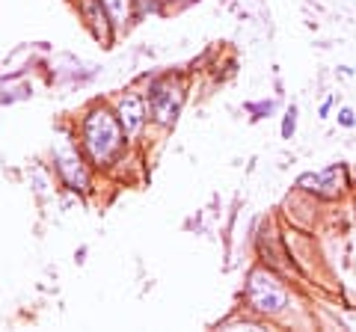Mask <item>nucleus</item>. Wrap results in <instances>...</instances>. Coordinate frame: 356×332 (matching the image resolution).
<instances>
[{
	"mask_svg": "<svg viewBox=\"0 0 356 332\" xmlns=\"http://www.w3.org/2000/svg\"><path fill=\"white\" fill-rule=\"evenodd\" d=\"M294 122H297V107H288L285 122H282V137H291L294 134Z\"/></svg>",
	"mask_w": 356,
	"mask_h": 332,
	"instance_id": "obj_8",
	"label": "nucleus"
},
{
	"mask_svg": "<svg viewBox=\"0 0 356 332\" xmlns=\"http://www.w3.org/2000/svg\"><path fill=\"white\" fill-rule=\"evenodd\" d=\"M250 113H270V104H250Z\"/></svg>",
	"mask_w": 356,
	"mask_h": 332,
	"instance_id": "obj_10",
	"label": "nucleus"
},
{
	"mask_svg": "<svg viewBox=\"0 0 356 332\" xmlns=\"http://www.w3.org/2000/svg\"><path fill=\"white\" fill-rule=\"evenodd\" d=\"M143 98L140 95H128V98H122V104H119V122H122V128H125V134L134 137L137 131L143 128Z\"/></svg>",
	"mask_w": 356,
	"mask_h": 332,
	"instance_id": "obj_5",
	"label": "nucleus"
},
{
	"mask_svg": "<svg viewBox=\"0 0 356 332\" xmlns=\"http://www.w3.org/2000/svg\"><path fill=\"white\" fill-rule=\"evenodd\" d=\"M339 122H341V125H344V128H350V125H353V113H350V110H348V107H344V110H341V113H339Z\"/></svg>",
	"mask_w": 356,
	"mask_h": 332,
	"instance_id": "obj_9",
	"label": "nucleus"
},
{
	"mask_svg": "<svg viewBox=\"0 0 356 332\" xmlns=\"http://www.w3.org/2000/svg\"><path fill=\"white\" fill-rule=\"evenodd\" d=\"M122 122L116 116H110L107 110H95L86 116L83 125V137H86V149L98 163H107L122 146Z\"/></svg>",
	"mask_w": 356,
	"mask_h": 332,
	"instance_id": "obj_1",
	"label": "nucleus"
},
{
	"mask_svg": "<svg viewBox=\"0 0 356 332\" xmlns=\"http://www.w3.org/2000/svg\"><path fill=\"white\" fill-rule=\"evenodd\" d=\"M102 9L116 24H125L128 21V0H102Z\"/></svg>",
	"mask_w": 356,
	"mask_h": 332,
	"instance_id": "obj_7",
	"label": "nucleus"
},
{
	"mask_svg": "<svg viewBox=\"0 0 356 332\" xmlns=\"http://www.w3.org/2000/svg\"><path fill=\"white\" fill-rule=\"evenodd\" d=\"M247 297H250V303H252L255 312H261V315H276V312H282V306L288 303V294H285L282 282L276 279L270 270H255V273L250 276Z\"/></svg>",
	"mask_w": 356,
	"mask_h": 332,
	"instance_id": "obj_2",
	"label": "nucleus"
},
{
	"mask_svg": "<svg viewBox=\"0 0 356 332\" xmlns=\"http://www.w3.org/2000/svg\"><path fill=\"white\" fill-rule=\"evenodd\" d=\"M336 175H339V169H336V166H332V169H327L324 175H303V179H300V187H306V190H315V193H321V190H324V193L330 196V190H327V187H339Z\"/></svg>",
	"mask_w": 356,
	"mask_h": 332,
	"instance_id": "obj_6",
	"label": "nucleus"
},
{
	"mask_svg": "<svg viewBox=\"0 0 356 332\" xmlns=\"http://www.w3.org/2000/svg\"><path fill=\"white\" fill-rule=\"evenodd\" d=\"M149 107H152V116L161 122V125H172L178 110H181V83L175 77H163L152 86L149 92Z\"/></svg>",
	"mask_w": 356,
	"mask_h": 332,
	"instance_id": "obj_3",
	"label": "nucleus"
},
{
	"mask_svg": "<svg viewBox=\"0 0 356 332\" xmlns=\"http://www.w3.org/2000/svg\"><path fill=\"white\" fill-rule=\"evenodd\" d=\"M57 158H60V172H63V179L69 181L74 190H83V187H86V172H83L81 160H77V154L63 142V146L57 149Z\"/></svg>",
	"mask_w": 356,
	"mask_h": 332,
	"instance_id": "obj_4",
	"label": "nucleus"
}]
</instances>
